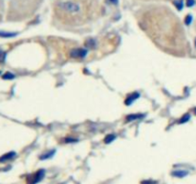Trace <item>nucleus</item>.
Returning <instances> with one entry per match:
<instances>
[{"label": "nucleus", "mask_w": 196, "mask_h": 184, "mask_svg": "<svg viewBox=\"0 0 196 184\" xmlns=\"http://www.w3.org/2000/svg\"><path fill=\"white\" fill-rule=\"evenodd\" d=\"M58 8H60V10H62V11L71 15L78 14L80 11L79 5L73 1H61L58 3Z\"/></svg>", "instance_id": "nucleus-1"}, {"label": "nucleus", "mask_w": 196, "mask_h": 184, "mask_svg": "<svg viewBox=\"0 0 196 184\" xmlns=\"http://www.w3.org/2000/svg\"><path fill=\"white\" fill-rule=\"evenodd\" d=\"M71 57L76 58V59H80V58H83L86 55V50L82 49V48H77L71 51L70 53Z\"/></svg>", "instance_id": "nucleus-2"}, {"label": "nucleus", "mask_w": 196, "mask_h": 184, "mask_svg": "<svg viewBox=\"0 0 196 184\" xmlns=\"http://www.w3.org/2000/svg\"><path fill=\"white\" fill-rule=\"evenodd\" d=\"M15 156V152H9L7 153V155H4L3 156L0 157V162H5V161H8L10 159H12L13 157Z\"/></svg>", "instance_id": "nucleus-3"}, {"label": "nucleus", "mask_w": 196, "mask_h": 184, "mask_svg": "<svg viewBox=\"0 0 196 184\" xmlns=\"http://www.w3.org/2000/svg\"><path fill=\"white\" fill-rule=\"evenodd\" d=\"M139 97V93H133V94H131L127 99H126V105H131L132 103L135 100H137V98Z\"/></svg>", "instance_id": "nucleus-4"}, {"label": "nucleus", "mask_w": 196, "mask_h": 184, "mask_svg": "<svg viewBox=\"0 0 196 184\" xmlns=\"http://www.w3.org/2000/svg\"><path fill=\"white\" fill-rule=\"evenodd\" d=\"M188 172L187 171H175L172 173V176L174 177H184L188 175Z\"/></svg>", "instance_id": "nucleus-5"}, {"label": "nucleus", "mask_w": 196, "mask_h": 184, "mask_svg": "<svg viewBox=\"0 0 196 184\" xmlns=\"http://www.w3.org/2000/svg\"><path fill=\"white\" fill-rule=\"evenodd\" d=\"M15 34H12V33H0V37H15Z\"/></svg>", "instance_id": "nucleus-6"}, {"label": "nucleus", "mask_w": 196, "mask_h": 184, "mask_svg": "<svg viewBox=\"0 0 196 184\" xmlns=\"http://www.w3.org/2000/svg\"><path fill=\"white\" fill-rule=\"evenodd\" d=\"M5 58H6L5 52H3L2 50H0V63H2V61H4V60H5Z\"/></svg>", "instance_id": "nucleus-7"}, {"label": "nucleus", "mask_w": 196, "mask_h": 184, "mask_svg": "<svg viewBox=\"0 0 196 184\" xmlns=\"http://www.w3.org/2000/svg\"><path fill=\"white\" fill-rule=\"evenodd\" d=\"M105 138H106V139H105V143H110L111 141H113V140L115 139V136L111 134V135H108V136H106Z\"/></svg>", "instance_id": "nucleus-8"}, {"label": "nucleus", "mask_w": 196, "mask_h": 184, "mask_svg": "<svg viewBox=\"0 0 196 184\" xmlns=\"http://www.w3.org/2000/svg\"><path fill=\"white\" fill-rule=\"evenodd\" d=\"M187 5H188V7H191L192 5H194V0H188Z\"/></svg>", "instance_id": "nucleus-9"}, {"label": "nucleus", "mask_w": 196, "mask_h": 184, "mask_svg": "<svg viewBox=\"0 0 196 184\" xmlns=\"http://www.w3.org/2000/svg\"><path fill=\"white\" fill-rule=\"evenodd\" d=\"M191 21V16L190 15H189L188 16V18L187 19H185V23H187V24H190V22Z\"/></svg>", "instance_id": "nucleus-10"}, {"label": "nucleus", "mask_w": 196, "mask_h": 184, "mask_svg": "<svg viewBox=\"0 0 196 184\" xmlns=\"http://www.w3.org/2000/svg\"><path fill=\"white\" fill-rule=\"evenodd\" d=\"M111 1H112L113 3H114V2H115V3H117V2H118V1H117V0H111Z\"/></svg>", "instance_id": "nucleus-11"}]
</instances>
